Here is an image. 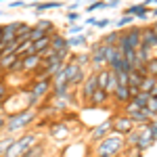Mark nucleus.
Here are the masks:
<instances>
[{"instance_id":"47","label":"nucleus","mask_w":157,"mask_h":157,"mask_svg":"<svg viewBox=\"0 0 157 157\" xmlns=\"http://www.w3.org/2000/svg\"><path fill=\"white\" fill-rule=\"evenodd\" d=\"M94 157H97V155H94ZM113 157H120V155H113Z\"/></svg>"},{"instance_id":"38","label":"nucleus","mask_w":157,"mask_h":157,"mask_svg":"<svg viewBox=\"0 0 157 157\" xmlns=\"http://www.w3.org/2000/svg\"><path fill=\"white\" fill-rule=\"evenodd\" d=\"M6 130V113H0V136Z\"/></svg>"},{"instance_id":"23","label":"nucleus","mask_w":157,"mask_h":157,"mask_svg":"<svg viewBox=\"0 0 157 157\" xmlns=\"http://www.w3.org/2000/svg\"><path fill=\"white\" fill-rule=\"evenodd\" d=\"M86 44H88V36H86V34L67 38V46H69V48H73V46H86Z\"/></svg>"},{"instance_id":"15","label":"nucleus","mask_w":157,"mask_h":157,"mask_svg":"<svg viewBox=\"0 0 157 157\" xmlns=\"http://www.w3.org/2000/svg\"><path fill=\"white\" fill-rule=\"evenodd\" d=\"M153 143H155V140H153V136H151V132H149V124H147V126L140 128V138H138V143H136V149L147 151Z\"/></svg>"},{"instance_id":"28","label":"nucleus","mask_w":157,"mask_h":157,"mask_svg":"<svg viewBox=\"0 0 157 157\" xmlns=\"http://www.w3.org/2000/svg\"><path fill=\"white\" fill-rule=\"evenodd\" d=\"M132 21H134V17H130V15H121L120 19H115V21H113V27H115V29H121V27L130 25Z\"/></svg>"},{"instance_id":"42","label":"nucleus","mask_w":157,"mask_h":157,"mask_svg":"<svg viewBox=\"0 0 157 157\" xmlns=\"http://www.w3.org/2000/svg\"><path fill=\"white\" fill-rule=\"evenodd\" d=\"M149 15H151V17H153V19H157V6H153V9H151V11H149Z\"/></svg>"},{"instance_id":"35","label":"nucleus","mask_w":157,"mask_h":157,"mask_svg":"<svg viewBox=\"0 0 157 157\" xmlns=\"http://www.w3.org/2000/svg\"><path fill=\"white\" fill-rule=\"evenodd\" d=\"M6 98H9V88H6V84L0 80V105H2Z\"/></svg>"},{"instance_id":"3","label":"nucleus","mask_w":157,"mask_h":157,"mask_svg":"<svg viewBox=\"0 0 157 157\" xmlns=\"http://www.w3.org/2000/svg\"><path fill=\"white\" fill-rule=\"evenodd\" d=\"M117 48L121 52H132V50L140 48V27H130V29L121 32Z\"/></svg>"},{"instance_id":"31","label":"nucleus","mask_w":157,"mask_h":157,"mask_svg":"<svg viewBox=\"0 0 157 157\" xmlns=\"http://www.w3.org/2000/svg\"><path fill=\"white\" fill-rule=\"evenodd\" d=\"M98 9H107V0H97V2H92V4H88L86 6V13H94Z\"/></svg>"},{"instance_id":"16","label":"nucleus","mask_w":157,"mask_h":157,"mask_svg":"<svg viewBox=\"0 0 157 157\" xmlns=\"http://www.w3.org/2000/svg\"><path fill=\"white\" fill-rule=\"evenodd\" d=\"M111 97L115 98V103L121 105V107H124L126 103H130V101H132V97H130V88H128V86H117V88L113 90V94H111Z\"/></svg>"},{"instance_id":"29","label":"nucleus","mask_w":157,"mask_h":157,"mask_svg":"<svg viewBox=\"0 0 157 157\" xmlns=\"http://www.w3.org/2000/svg\"><path fill=\"white\" fill-rule=\"evenodd\" d=\"M121 111H124V115H128V117H130V120H132L134 115H136V113H138V111H140V107H136V105H134L132 101H130V103H126V105H124V107H121Z\"/></svg>"},{"instance_id":"17","label":"nucleus","mask_w":157,"mask_h":157,"mask_svg":"<svg viewBox=\"0 0 157 157\" xmlns=\"http://www.w3.org/2000/svg\"><path fill=\"white\" fill-rule=\"evenodd\" d=\"M21 59H23V71H38V67L42 63V57L36 55V52H32L27 57H21Z\"/></svg>"},{"instance_id":"33","label":"nucleus","mask_w":157,"mask_h":157,"mask_svg":"<svg viewBox=\"0 0 157 157\" xmlns=\"http://www.w3.org/2000/svg\"><path fill=\"white\" fill-rule=\"evenodd\" d=\"M115 78H117V86H128V73L126 71H115Z\"/></svg>"},{"instance_id":"46","label":"nucleus","mask_w":157,"mask_h":157,"mask_svg":"<svg viewBox=\"0 0 157 157\" xmlns=\"http://www.w3.org/2000/svg\"><path fill=\"white\" fill-rule=\"evenodd\" d=\"M0 15H4V11H0Z\"/></svg>"},{"instance_id":"48","label":"nucleus","mask_w":157,"mask_h":157,"mask_svg":"<svg viewBox=\"0 0 157 157\" xmlns=\"http://www.w3.org/2000/svg\"><path fill=\"white\" fill-rule=\"evenodd\" d=\"M0 2H6V0H0Z\"/></svg>"},{"instance_id":"20","label":"nucleus","mask_w":157,"mask_h":157,"mask_svg":"<svg viewBox=\"0 0 157 157\" xmlns=\"http://www.w3.org/2000/svg\"><path fill=\"white\" fill-rule=\"evenodd\" d=\"M15 140H17V138H15V136H9V134H2V136H0V157H4L9 153V149L13 147Z\"/></svg>"},{"instance_id":"34","label":"nucleus","mask_w":157,"mask_h":157,"mask_svg":"<svg viewBox=\"0 0 157 157\" xmlns=\"http://www.w3.org/2000/svg\"><path fill=\"white\" fill-rule=\"evenodd\" d=\"M145 109H149V113H151L153 117H157V98L151 97V101H149V105H147Z\"/></svg>"},{"instance_id":"45","label":"nucleus","mask_w":157,"mask_h":157,"mask_svg":"<svg viewBox=\"0 0 157 157\" xmlns=\"http://www.w3.org/2000/svg\"><path fill=\"white\" fill-rule=\"evenodd\" d=\"M151 124H153V126L157 128V117H153V120H151Z\"/></svg>"},{"instance_id":"5","label":"nucleus","mask_w":157,"mask_h":157,"mask_svg":"<svg viewBox=\"0 0 157 157\" xmlns=\"http://www.w3.org/2000/svg\"><path fill=\"white\" fill-rule=\"evenodd\" d=\"M52 90V80L50 78H36L32 90H29V105H38L40 98H44Z\"/></svg>"},{"instance_id":"24","label":"nucleus","mask_w":157,"mask_h":157,"mask_svg":"<svg viewBox=\"0 0 157 157\" xmlns=\"http://www.w3.org/2000/svg\"><path fill=\"white\" fill-rule=\"evenodd\" d=\"M149 101H151V94H147V92H138V94L132 98V103L140 109H145L147 105H149Z\"/></svg>"},{"instance_id":"18","label":"nucleus","mask_w":157,"mask_h":157,"mask_svg":"<svg viewBox=\"0 0 157 157\" xmlns=\"http://www.w3.org/2000/svg\"><path fill=\"white\" fill-rule=\"evenodd\" d=\"M120 36H121V29H111V32H107L105 36L101 38V42H103L105 46H117Z\"/></svg>"},{"instance_id":"41","label":"nucleus","mask_w":157,"mask_h":157,"mask_svg":"<svg viewBox=\"0 0 157 157\" xmlns=\"http://www.w3.org/2000/svg\"><path fill=\"white\" fill-rule=\"evenodd\" d=\"M149 132H151V136H153V140H157V128L149 121Z\"/></svg>"},{"instance_id":"4","label":"nucleus","mask_w":157,"mask_h":157,"mask_svg":"<svg viewBox=\"0 0 157 157\" xmlns=\"http://www.w3.org/2000/svg\"><path fill=\"white\" fill-rule=\"evenodd\" d=\"M38 138H40V134H38V132H32V134H23V136H19V138L13 143V147L9 149V153H6L4 157H21L25 151H29L32 147L36 145Z\"/></svg>"},{"instance_id":"21","label":"nucleus","mask_w":157,"mask_h":157,"mask_svg":"<svg viewBox=\"0 0 157 157\" xmlns=\"http://www.w3.org/2000/svg\"><path fill=\"white\" fill-rule=\"evenodd\" d=\"M155 86H157V78H153V75H145V78H143V82H140V92L151 94Z\"/></svg>"},{"instance_id":"25","label":"nucleus","mask_w":157,"mask_h":157,"mask_svg":"<svg viewBox=\"0 0 157 157\" xmlns=\"http://www.w3.org/2000/svg\"><path fill=\"white\" fill-rule=\"evenodd\" d=\"M21 157H44V145H40V143H36V145L32 147L29 151H25Z\"/></svg>"},{"instance_id":"43","label":"nucleus","mask_w":157,"mask_h":157,"mask_svg":"<svg viewBox=\"0 0 157 157\" xmlns=\"http://www.w3.org/2000/svg\"><path fill=\"white\" fill-rule=\"evenodd\" d=\"M151 27H153V32H155V34H157V19H155V21H153V25H151Z\"/></svg>"},{"instance_id":"10","label":"nucleus","mask_w":157,"mask_h":157,"mask_svg":"<svg viewBox=\"0 0 157 157\" xmlns=\"http://www.w3.org/2000/svg\"><path fill=\"white\" fill-rule=\"evenodd\" d=\"M140 46L143 48H149V50L157 48V34L153 32L151 25H147V27L140 29Z\"/></svg>"},{"instance_id":"32","label":"nucleus","mask_w":157,"mask_h":157,"mask_svg":"<svg viewBox=\"0 0 157 157\" xmlns=\"http://www.w3.org/2000/svg\"><path fill=\"white\" fill-rule=\"evenodd\" d=\"M82 32H84V25H82V23H71V25H69V29H67L69 36H82Z\"/></svg>"},{"instance_id":"7","label":"nucleus","mask_w":157,"mask_h":157,"mask_svg":"<svg viewBox=\"0 0 157 157\" xmlns=\"http://www.w3.org/2000/svg\"><path fill=\"white\" fill-rule=\"evenodd\" d=\"M111 126H113V132L120 134V136H128V134L132 132L134 128H136V124H134V120H130L128 115H124V113H115L113 117H111Z\"/></svg>"},{"instance_id":"6","label":"nucleus","mask_w":157,"mask_h":157,"mask_svg":"<svg viewBox=\"0 0 157 157\" xmlns=\"http://www.w3.org/2000/svg\"><path fill=\"white\" fill-rule=\"evenodd\" d=\"M88 52H90V63H92V67H94L97 71H101V69L107 67V46H105L101 40L94 42Z\"/></svg>"},{"instance_id":"9","label":"nucleus","mask_w":157,"mask_h":157,"mask_svg":"<svg viewBox=\"0 0 157 157\" xmlns=\"http://www.w3.org/2000/svg\"><path fill=\"white\" fill-rule=\"evenodd\" d=\"M98 88V82H97V71L90 73V75H86L84 84H82V88H80V97L84 98V101H90V97L97 92Z\"/></svg>"},{"instance_id":"1","label":"nucleus","mask_w":157,"mask_h":157,"mask_svg":"<svg viewBox=\"0 0 157 157\" xmlns=\"http://www.w3.org/2000/svg\"><path fill=\"white\" fill-rule=\"evenodd\" d=\"M38 113L36 109H21V111H11L9 115H6V130L4 132L9 134V136H17V134H21L32 124V121H36Z\"/></svg>"},{"instance_id":"11","label":"nucleus","mask_w":157,"mask_h":157,"mask_svg":"<svg viewBox=\"0 0 157 157\" xmlns=\"http://www.w3.org/2000/svg\"><path fill=\"white\" fill-rule=\"evenodd\" d=\"M111 132H113V126H111V120H107V121H103V124H98L97 128L90 132V140H92V143H101V140L107 138Z\"/></svg>"},{"instance_id":"37","label":"nucleus","mask_w":157,"mask_h":157,"mask_svg":"<svg viewBox=\"0 0 157 157\" xmlns=\"http://www.w3.org/2000/svg\"><path fill=\"white\" fill-rule=\"evenodd\" d=\"M109 25H113V21H111V19L107 17V19H98L94 27H97V29H101V27H109Z\"/></svg>"},{"instance_id":"30","label":"nucleus","mask_w":157,"mask_h":157,"mask_svg":"<svg viewBox=\"0 0 157 157\" xmlns=\"http://www.w3.org/2000/svg\"><path fill=\"white\" fill-rule=\"evenodd\" d=\"M138 138H140V128H134L132 132L126 136V145H128V147H136Z\"/></svg>"},{"instance_id":"14","label":"nucleus","mask_w":157,"mask_h":157,"mask_svg":"<svg viewBox=\"0 0 157 157\" xmlns=\"http://www.w3.org/2000/svg\"><path fill=\"white\" fill-rule=\"evenodd\" d=\"M109 98H111V94H109L107 90H101V88H97V92L90 97V101H88V105L90 107H103V105H107Z\"/></svg>"},{"instance_id":"36","label":"nucleus","mask_w":157,"mask_h":157,"mask_svg":"<svg viewBox=\"0 0 157 157\" xmlns=\"http://www.w3.org/2000/svg\"><path fill=\"white\" fill-rule=\"evenodd\" d=\"M65 17H67L69 23H78V21H80V13H75V11H69Z\"/></svg>"},{"instance_id":"40","label":"nucleus","mask_w":157,"mask_h":157,"mask_svg":"<svg viewBox=\"0 0 157 157\" xmlns=\"http://www.w3.org/2000/svg\"><path fill=\"white\" fill-rule=\"evenodd\" d=\"M97 21H98L97 17H92V15H88V17H86V21H84V23H86V25H92V27H94V25H97Z\"/></svg>"},{"instance_id":"49","label":"nucleus","mask_w":157,"mask_h":157,"mask_svg":"<svg viewBox=\"0 0 157 157\" xmlns=\"http://www.w3.org/2000/svg\"><path fill=\"white\" fill-rule=\"evenodd\" d=\"M0 80H2V73H0Z\"/></svg>"},{"instance_id":"12","label":"nucleus","mask_w":157,"mask_h":157,"mask_svg":"<svg viewBox=\"0 0 157 157\" xmlns=\"http://www.w3.org/2000/svg\"><path fill=\"white\" fill-rule=\"evenodd\" d=\"M149 11H151V9H147L143 2H138V4H132V6H128V9H124V15H130L134 19L145 21L147 17H149Z\"/></svg>"},{"instance_id":"22","label":"nucleus","mask_w":157,"mask_h":157,"mask_svg":"<svg viewBox=\"0 0 157 157\" xmlns=\"http://www.w3.org/2000/svg\"><path fill=\"white\" fill-rule=\"evenodd\" d=\"M143 78H145V73H140L138 69H132V71L128 73V86H136V88H140Z\"/></svg>"},{"instance_id":"27","label":"nucleus","mask_w":157,"mask_h":157,"mask_svg":"<svg viewBox=\"0 0 157 157\" xmlns=\"http://www.w3.org/2000/svg\"><path fill=\"white\" fill-rule=\"evenodd\" d=\"M71 57H73V61H75L82 69H84V65H88V63H90V52H80V55H75V52H73Z\"/></svg>"},{"instance_id":"39","label":"nucleus","mask_w":157,"mask_h":157,"mask_svg":"<svg viewBox=\"0 0 157 157\" xmlns=\"http://www.w3.org/2000/svg\"><path fill=\"white\" fill-rule=\"evenodd\" d=\"M9 6H11V9H19V6H23V9H25V6H29V4H27L25 0H13Z\"/></svg>"},{"instance_id":"26","label":"nucleus","mask_w":157,"mask_h":157,"mask_svg":"<svg viewBox=\"0 0 157 157\" xmlns=\"http://www.w3.org/2000/svg\"><path fill=\"white\" fill-rule=\"evenodd\" d=\"M145 73H147V75L157 78V59H155V57H151V59L145 63Z\"/></svg>"},{"instance_id":"13","label":"nucleus","mask_w":157,"mask_h":157,"mask_svg":"<svg viewBox=\"0 0 157 157\" xmlns=\"http://www.w3.org/2000/svg\"><path fill=\"white\" fill-rule=\"evenodd\" d=\"M65 6V2L63 0H48V2H40V4H36L34 6V15H42V13L46 11H55V9H63Z\"/></svg>"},{"instance_id":"44","label":"nucleus","mask_w":157,"mask_h":157,"mask_svg":"<svg viewBox=\"0 0 157 157\" xmlns=\"http://www.w3.org/2000/svg\"><path fill=\"white\" fill-rule=\"evenodd\" d=\"M151 97H155V98H157V86L153 88V92H151Z\"/></svg>"},{"instance_id":"19","label":"nucleus","mask_w":157,"mask_h":157,"mask_svg":"<svg viewBox=\"0 0 157 157\" xmlns=\"http://www.w3.org/2000/svg\"><path fill=\"white\" fill-rule=\"evenodd\" d=\"M50 40H52V36H44V38H40V40H36V42H34V46H32V52L42 55L44 50H48L50 48Z\"/></svg>"},{"instance_id":"8","label":"nucleus","mask_w":157,"mask_h":157,"mask_svg":"<svg viewBox=\"0 0 157 157\" xmlns=\"http://www.w3.org/2000/svg\"><path fill=\"white\" fill-rule=\"evenodd\" d=\"M97 82L101 90H107L109 94H113V90L117 88V78H115V71H111L109 67L97 71Z\"/></svg>"},{"instance_id":"2","label":"nucleus","mask_w":157,"mask_h":157,"mask_svg":"<svg viewBox=\"0 0 157 157\" xmlns=\"http://www.w3.org/2000/svg\"><path fill=\"white\" fill-rule=\"evenodd\" d=\"M126 149H128V145H126L124 136L109 134L107 138H103L101 143H97L94 153H97V157H113V155H120L121 151H126Z\"/></svg>"}]
</instances>
